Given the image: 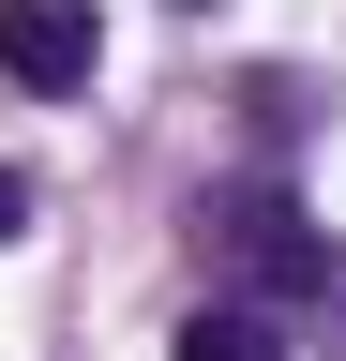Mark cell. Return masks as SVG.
<instances>
[{"mask_svg":"<svg viewBox=\"0 0 346 361\" xmlns=\"http://www.w3.org/2000/svg\"><path fill=\"white\" fill-rule=\"evenodd\" d=\"M196 256L241 301H316L331 286V226H301V196H271V180H211L196 196Z\"/></svg>","mask_w":346,"mask_h":361,"instance_id":"cell-1","label":"cell"},{"mask_svg":"<svg viewBox=\"0 0 346 361\" xmlns=\"http://www.w3.org/2000/svg\"><path fill=\"white\" fill-rule=\"evenodd\" d=\"M91 61H106L91 0H0V75L16 90H91Z\"/></svg>","mask_w":346,"mask_h":361,"instance_id":"cell-2","label":"cell"},{"mask_svg":"<svg viewBox=\"0 0 346 361\" xmlns=\"http://www.w3.org/2000/svg\"><path fill=\"white\" fill-rule=\"evenodd\" d=\"M166 361H286V301H241V286H226V301H196Z\"/></svg>","mask_w":346,"mask_h":361,"instance_id":"cell-3","label":"cell"},{"mask_svg":"<svg viewBox=\"0 0 346 361\" xmlns=\"http://www.w3.org/2000/svg\"><path fill=\"white\" fill-rule=\"evenodd\" d=\"M0 241H30V180L16 166H0Z\"/></svg>","mask_w":346,"mask_h":361,"instance_id":"cell-4","label":"cell"},{"mask_svg":"<svg viewBox=\"0 0 346 361\" xmlns=\"http://www.w3.org/2000/svg\"><path fill=\"white\" fill-rule=\"evenodd\" d=\"M181 16H211V0H181Z\"/></svg>","mask_w":346,"mask_h":361,"instance_id":"cell-5","label":"cell"}]
</instances>
